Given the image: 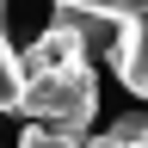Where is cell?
<instances>
[{"instance_id":"cell-4","label":"cell","mask_w":148,"mask_h":148,"mask_svg":"<svg viewBox=\"0 0 148 148\" xmlns=\"http://www.w3.org/2000/svg\"><path fill=\"white\" fill-rule=\"evenodd\" d=\"M56 6H80V12H99V18H111V25H123V18H130V0H56Z\"/></svg>"},{"instance_id":"cell-1","label":"cell","mask_w":148,"mask_h":148,"mask_svg":"<svg viewBox=\"0 0 148 148\" xmlns=\"http://www.w3.org/2000/svg\"><path fill=\"white\" fill-rule=\"evenodd\" d=\"M25 117L56 130L68 142H86V123L99 117V80H92V62L74 68H49L25 80Z\"/></svg>"},{"instance_id":"cell-2","label":"cell","mask_w":148,"mask_h":148,"mask_svg":"<svg viewBox=\"0 0 148 148\" xmlns=\"http://www.w3.org/2000/svg\"><path fill=\"white\" fill-rule=\"evenodd\" d=\"M111 68H117V80L136 92V99H148V12L130 18V25L117 31V43H111Z\"/></svg>"},{"instance_id":"cell-6","label":"cell","mask_w":148,"mask_h":148,"mask_svg":"<svg viewBox=\"0 0 148 148\" xmlns=\"http://www.w3.org/2000/svg\"><path fill=\"white\" fill-rule=\"evenodd\" d=\"M86 148H117V142H111V136H92ZM130 148H148V142H130Z\"/></svg>"},{"instance_id":"cell-7","label":"cell","mask_w":148,"mask_h":148,"mask_svg":"<svg viewBox=\"0 0 148 148\" xmlns=\"http://www.w3.org/2000/svg\"><path fill=\"white\" fill-rule=\"evenodd\" d=\"M0 25H6V0H0Z\"/></svg>"},{"instance_id":"cell-3","label":"cell","mask_w":148,"mask_h":148,"mask_svg":"<svg viewBox=\"0 0 148 148\" xmlns=\"http://www.w3.org/2000/svg\"><path fill=\"white\" fill-rule=\"evenodd\" d=\"M6 111H25V56L0 31V117H6Z\"/></svg>"},{"instance_id":"cell-5","label":"cell","mask_w":148,"mask_h":148,"mask_svg":"<svg viewBox=\"0 0 148 148\" xmlns=\"http://www.w3.org/2000/svg\"><path fill=\"white\" fill-rule=\"evenodd\" d=\"M18 148H56V142H49V130H43V123H25V136H18Z\"/></svg>"}]
</instances>
